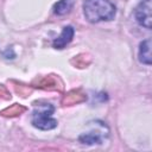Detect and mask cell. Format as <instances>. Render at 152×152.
Instances as JSON below:
<instances>
[{"mask_svg":"<svg viewBox=\"0 0 152 152\" xmlns=\"http://www.w3.org/2000/svg\"><path fill=\"white\" fill-rule=\"evenodd\" d=\"M83 13L89 23L108 21L114 19L116 7L110 0H86L83 2Z\"/></svg>","mask_w":152,"mask_h":152,"instance_id":"cell-1","label":"cell"},{"mask_svg":"<svg viewBox=\"0 0 152 152\" xmlns=\"http://www.w3.org/2000/svg\"><path fill=\"white\" fill-rule=\"evenodd\" d=\"M53 112L55 107L51 103H38V106H36V109L32 113V125L36 128L43 131L55 128L57 126V120L52 116Z\"/></svg>","mask_w":152,"mask_h":152,"instance_id":"cell-2","label":"cell"},{"mask_svg":"<svg viewBox=\"0 0 152 152\" xmlns=\"http://www.w3.org/2000/svg\"><path fill=\"white\" fill-rule=\"evenodd\" d=\"M151 8H152L151 0H140V2L134 10L135 20L147 30L151 28V21H152Z\"/></svg>","mask_w":152,"mask_h":152,"instance_id":"cell-3","label":"cell"},{"mask_svg":"<svg viewBox=\"0 0 152 152\" xmlns=\"http://www.w3.org/2000/svg\"><path fill=\"white\" fill-rule=\"evenodd\" d=\"M106 126L103 128H101V131L99 129H93L90 132H87V133H83L78 137V140L82 142V144H86V145H95V144H102L103 141V138L104 135H107V133L104 134V129Z\"/></svg>","mask_w":152,"mask_h":152,"instance_id":"cell-4","label":"cell"},{"mask_svg":"<svg viewBox=\"0 0 152 152\" xmlns=\"http://www.w3.org/2000/svg\"><path fill=\"white\" fill-rule=\"evenodd\" d=\"M74 33H75V30L72 26L68 25V26H64L63 27V31L62 33L53 39L52 42V46L55 49H63L64 46H66L74 38Z\"/></svg>","mask_w":152,"mask_h":152,"instance_id":"cell-5","label":"cell"},{"mask_svg":"<svg viewBox=\"0 0 152 152\" xmlns=\"http://www.w3.org/2000/svg\"><path fill=\"white\" fill-rule=\"evenodd\" d=\"M139 61L142 64L151 65V39L147 38L142 40L139 45Z\"/></svg>","mask_w":152,"mask_h":152,"instance_id":"cell-6","label":"cell"},{"mask_svg":"<svg viewBox=\"0 0 152 152\" xmlns=\"http://www.w3.org/2000/svg\"><path fill=\"white\" fill-rule=\"evenodd\" d=\"M71 7H72L71 0H59L53 5V12L58 15H64L70 12Z\"/></svg>","mask_w":152,"mask_h":152,"instance_id":"cell-7","label":"cell"}]
</instances>
